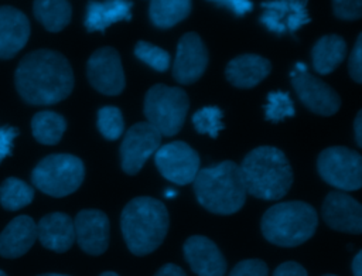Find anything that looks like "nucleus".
<instances>
[{
    "mask_svg": "<svg viewBox=\"0 0 362 276\" xmlns=\"http://www.w3.org/2000/svg\"><path fill=\"white\" fill-rule=\"evenodd\" d=\"M14 84L24 102L54 105L72 92L74 72L62 54L52 50H35L20 61Z\"/></svg>",
    "mask_w": 362,
    "mask_h": 276,
    "instance_id": "1",
    "label": "nucleus"
},
{
    "mask_svg": "<svg viewBox=\"0 0 362 276\" xmlns=\"http://www.w3.org/2000/svg\"><path fill=\"white\" fill-rule=\"evenodd\" d=\"M239 168L246 192L264 201L283 198L293 183L291 166L286 154L274 146L255 147Z\"/></svg>",
    "mask_w": 362,
    "mask_h": 276,
    "instance_id": "2",
    "label": "nucleus"
},
{
    "mask_svg": "<svg viewBox=\"0 0 362 276\" xmlns=\"http://www.w3.org/2000/svg\"><path fill=\"white\" fill-rule=\"evenodd\" d=\"M168 211L153 197H136L129 201L120 217L123 239L136 256L154 252L164 241L168 231Z\"/></svg>",
    "mask_w": 362,
    "mask_h": 276,
    "instance_id": "3",
    "label": "nucleus"
},
{
    "mask_svg": "<svg viewBox=\"0 0 362 276\" xmlns=\"http://www.w3.org/2000/svg\"><path fill=\"white\" fill-rule=\"evenodd\" d=\"M197 201L209 212L230 215L246 201V188L239 166L232 160L199 168L194 178Z\"/></svg>",
    "mask_w": 362,
    "mask_h": 276,
    "instance_id": "4",
    "label": "nucleus"
},
{
    "mask_svg": "<svg viewBox=\"0 0 362 276\" xmlns=\"http://www.w3.org/2000/svg\"><path fill=\"white\" fill-rule=\"evenodd\" d=\"M318 225L313 205L304 201H286L272 205L262 217L263 236L273 245L294 248L308 241Z\"/></svg>",
    "mask_w": 362,
    "mask_h": 276,
    "instance_id": "5",
    "label": "nucleus"
},
{
    "mask_svg": "<svg viewBox=\"0 0 362 276\" xmlns=\"http://www.w3.org/2000/svg\"><path fill=\"white\" fill-rule=\"evenodd\" d=\"M85 177L82 160L72 154H49L31 171L35 188L51 197H65L75 192Z\"/></svg>",
    "mask_w": 362,
    "mask_h": 276,
    "instance_id": "6",
    "label": "nucleus"
},
{
    "mask_svg": "<svg viewBox=\"0 0 362 276\" xmlns=\"http://www.w3.org/2000/svg\"><path fill=\"white\" fill-rule=\"evenodd\" d=\"M188 108L189 100L185 91L157 84L147 91L143 110L147 122L161 136H174L181 130Z\"/></svg>",
    "mask_w": 362,
    "mask_h": 276,
    "instance_id": "7",
    "label": "nucleus"
},
{
    "mask_svg": "<svg viewBox=\"0 0 362 276\" xmlns=\"http://www.w3.org/2000/svg\"><path fill=\"white\" fill-rule=\"evenodd\" d=\"M317 170L325 183L338 190L355 191L362 185V157L352 149H324L317 159Z\"/></svg>",
    "mask_w": 362,
    "mask_h": 276,
    "instance_id": "8",
    "label": "nucleus"
},
{
    "mask_svg": "<svg viewBox=\"0 0 362 276\" xmlns=\"http://www.w3.org/2000/svg\"><path fill=\"white\" fill-rule=\"evenodd\" d=\"M154 161L160 174L178 185L194 181L199 171V156L185 142H171L160 146L154 153Z\"/></svg>",
    "mask_w": 362,
    "mask_h": 276,
    "instance_id": "9",
    "label": "nucleus"
},
{
    "mask_svg": "<svg viewBox=\"0 0 362 276\" xmlns=\"http://www.w3.org/2000/svg\"><path fill=\"white\" fill-rule=\"evenodd\" d=\"M160 144L161 134L148 122H139L130 126L120 144L122 170L130 176L137 174Z\"/></svg>",
    "mask_w": 362,
    "mask_h": 276,
    "instance_id": "10",
    "label": "nucleus"
},
{
    "mask_svg": "<svg viewBox=\"0 0 362 276\" xmlns=\"http://www.w3.org/2000/svg\"><path fill=\"white\" fill-rule=\"evenodd\" d=\"M86 75L89 84L103 95H119L126 85L120 55L112 47L98 48L89 57Z\"/></svg>",
    "mask_w": 362,
    "mask_h": 276,
    "instance_id": "11",
    "label": "nucleus"
},
{
    "mask_svg": "<svg viewBox=\"0 0 362 276\" xmlns=\"http://www.w3.org/2000/svg\"><path fill=\"white\" fill-rule=\"evenodd\" d=\"M291 85L300 102L313 113L321 116H331L338 112L341 106L339 95L322 79L314 76L308 71L291 72Z\"/></svg>",
    "mask_w": 362,
    "mask_h": 276,
    "instance_id": "12",
    "label": "nucleus"
},
{
    "mask_svg": "<svg viewBox=\"0 0 362 276\" xmlns=\"http://www.w3.org/2000/svg\"><path fill=\"white\" fill-rule=\"evenodd\" d=\"M208 67V50L197 33L184 34L177 45L173 76L182 85L198 81Z\"/></svg>",
    "mask_w": 362,
    "mask_h": 276,
    "instance_id": "13",
    "label": "nucleus"
},
{
    "mask_svg": "<svg viewBox=\"0 0 362 276\" xmlns=\"http://www.w3.org/2000/svg\"><path fill=\"white\" fill-rule=\"evenodd\" d=\"M321 215L324 222L335 231L355 235L362 232V207L346 192H328L321 207Z\"/></svg>",
    "mask_w": 362,
    "mask_h": 276,
    "instance_id": "14",
    "label": "nucleus"
},
{
    "mask_svg": "<svg viewBox=\"0 0 362 276\" xmlns=\"http://www.w3.org/2000/svg\"><path fill=\"white\" fill-rule=\"evenodd\" d=\"M308 0H270L262 4L260 23L276 34L296 33L301 25L310 23L307 11Z\"/></svg>",
    "mask_w": 362,
    "mask_h": 276,
    "instance_id": "15",
    "label": "nucleus"
},
{
    "mask_svg": "<svg viewBox=\"0 0 362 276\" xmlns=\"http://www.w3.org/2000/svg\"><path fill=\"white\" fill-rule=\"evenodd\" d=\"M75 239L83 252L102 255L109 246V218L99 209H82L74 219Z\"/></svg>",
    "mask_w": 362,
    "mask_h": 276,
    "instance_id": "16",
    "label": "nucleus"
},
{
    "mask_svg": "<svg viewBox=\"0 0 362 276\" xmlns=\"http://www.w3.org/2000/svg\"><path fill=\"white\" fill-rule=\"evenodd\" d=\"M184 258L197 276H225L226 259L209 238L192 235L182 245Z\"/></svg>",
    "mask_w": 362,
    "mask_h": 276,
    "instance_id": "17",
    "label": "nucleus"
},
{
    "mask_svg": "<svg viewBox=\"0 0 362 276\" xmlns=\"http://www.w3.org/2000/svg\"><path fill=\"white\" fill-rule=\"evenodd\" d=\"M30 21L27 16L11 6L0 7V59L13 58L27 44Z\"/></svg>",
    "mask_w": 362,
    "mask_h": 276,
    "instance_id": "18",
    "label": "nucleus"
},
{
    "mask_svg": "<svg viewBox=\"0 0 362 276\" xmlns=\"http://www.w3.org/2000/svg\"><path fill=\"white\" fill-rule=\"evenodd\" d=\"M37 238L49 251L66 252L75 242L74 219L64 212H52L37 224Z\"/></svg>",
    "mask_w": 362,
    "mask_h": 276,
    "instance_id": "19",
    "label": "nucleus"
},
{
    "mask_svg": "<svg viewBox=\"0 0 362 276\" xmlns=\"http://www.w3.org/2000/svg\"><path fill=\"white\" fill-rule=\"evenodd\" d=\"M37 239V224L28 215L11 219L0 232V256L14 259L30 251Z\"/></svg>",
    "mask_w": 362,
    "mask_h": 276,
    "instance_id": "20",
    "label": "nucleus"
},
{
    "mask_svg": "<svg viewBox=\"0 0 362 276\" xmlns=\"http://www.w3.org/2000/svg\"><path fill=\"white\" fill-rule=\"evenodd\" d=\"M272 71V62L257 54H242L232 58L225 69L226 79L236 88L249 89L260 84Z\"/></svg>",
    "mask_w": 362,
    "mask_h": 276,
    "instance_id": "21",
    "label": "nucleus"
},
{
    "mask_svg": "<svg viewBox=\"0 0 362 276\" xmlns=\"http://www.w3.org/2000/svg\"><path fill=\"white\" fill-rule=\"evenodd\" d=\"M133 3L130 0H90L86 6L85 27L89 33L105 31L109 25L132 18Z\"/></svg>",
    "mask_w": 362,
    "mask_h": 276,
    "instance_id": "22",
    "label": "nucleus"
},
{
    "mask_svg": "<svg viewBox=\"0 0 362 276\" xmlns=\"http://www.w3.org/2000/svg\"><path fill=\"white\" fill-rule=\"evenodd\" d=\"M346 42L341 35H322L311 50L313 67L320 75L331 74L345 58Z\"/></svg>",
    "mask_w": 362,
    "mask_h": 276,
    "instance_id": "23",
    "label": "nucleus"
},
{
    "mask_svg": "<svg viewBox=\"0 0 362 276\" xmlns=\"http://www.w3.org/2000/svg\"><path fill=\"white\" fill-rule=\"evenodd\" d=\"M33 11L35 18L51 33L64 30L72 16V8L68 0H34Z\"/></svg>",
    "mask_w": 362,
    "mask_h": 276,
    "instance_id": "24",
    "label": "nucleus"
},
{
    "mask_svg": "<svg viewBox=\"0 0 362 276\" xmlns=\"http://www.w3.org/2000/svg\"><path fill=\"white\" fill-rule=\"evenodd\" d=\"M191 0H150L148 14L158 28H170L182 21L191 11Z\"/></svg>",
    "mask_w": 362,
    "mask_h": 276,
    "instance_id": "25",
    "label": "nucleus"
},
{
    "mask_svg": "<svg viewBox=\"0 0 362 276\" xmlns=\"http://www.w3.org/2000/svg\"><path fill=\"white\" fill-rule=\"evenodd\" d=\"M66 129V120L62 115L51 110H42L33 116L31 132L34 139L41 144H57Z\"/></svg>",
    "mask_w": 362,
    "mask_h": 276,
    "instance_id": "26",
    "label": "nucleus"
},
{
    "mask_svg": "<svg viewBox=\"0 0 362 276\" xmlns=\"http://www.w3.org/2000/svg\"><path fill=\"white\" fill-rule=\"evenodd\" d=\"M34 190L25 181L8 177L0 184V204L7 211H17L31 204Z\"/></svg>",
    "mask_w": 362,
    "mask_h": 276,
    "instance_id": "27",
    "label": "nucleus"
},
{
    "mask_svg": "<svg viewBox=\"0 0 362 276\" xmlns=\"http://www.w3.org/2000/svg\"><path fill=\"white\" fill-rule=\"evenodd\" d=\"M294 115L296 108L287 92L273 91L267 93V100L264 105V119L267 122L277 123Z\"/></svg>",
    "mask_w": 362,
    "mask_h": 276,
    "instance_id": "28",
    "label": "nucleus"
},
{
    "mask_svg": "<svg viewBox=\"0 0 362 276\" xmlns=\"http://www.w3.org/2000/svg\"><path fill=\"white\" fill-rule=\"evenodd\" d=\"M98 129L107 140H117L124 132V119L119 108L103 106L98 110Z\"/></svg>",
    "mask_w": 362,
    "mask_h": 276,
    "instance_id": "29",
    "label": "nucleus"
},
{
    "mask_svg": "<svg viewBox=\"0 0 362 276\" xmlns=\"http://www.w3.org/2000/svg\"><path fill=\"white\" fill-rule=\"evenodd\" d=\"M192 125L198 133L215 139L223 129L222 110L218 106H204L192 115Z\"/></svg>",
    "mask_w": 362,
    "mask_h": 276,
    "instance_id": "30",
    "label": "nucleus"
},
{
    "mask_svg": "<svg viewBox=\"0 0 362 276\" xmlns=\"http://www.w3.org/2000/svg\"><path fill=\"white\" fill-rule=\"evenodd\" d=\"M134 55L158 72H165L170 67V54L165 50L147 41H139L136 44Z\"/></svg>",
    "mask_w": 362,
    "mask_h": 276,
    "instance_id": "31",
    "label": "nucleus"
},
{
    "mask_svg": "<svg viewBox=\"0 0 362 276\" xmlns=\"http://www.w3.org/2000/svg\"><path fill=\"white\" fill-rule=\"evenodd\" d=\"M332 10L341 20H358L362 16V0H332Z\"/></svg>",
    "mask_w": 362,
    "mask_h": 276,
    "instance_id": "32",
    "label": "nucleus"
},
{
    "mask_svg": "<svg viewBox=\"0 0 362 276\" xmlns=\"http://www.w3.org/2000/svg\"><path fill=\"white\" fill-rule=\"evenodd\" d=\"M267 265L260 259H245L235 265L228 276H267Z\"/></svg>",
    "mask_w": 362,
    "mask_h": 276,
    "instance_id": "33",
    "label": "nucleus"
},
{
    "mask_svg": "<svg viewBox=\"0 0 362 276\" xmlns=\"http://www.w3.org/2000/svg\"><path fill=\"white\" fill-rule=\"evenodd\" d=\"M348 71L351 78L356 82H362V34L358 35L356 42L351 51L349 62H348Z\"/></svg>",
    "mask_w": 362,
    "mask_h": 276,
    "instance_id": "34",
    "label": "nucleus"
},
{
    "mask_svg": "<svg viewBox=\"0 0 362 276\" xmlns=\"http://www.w3.org/2000/svg\"><path fill=\"white\" fill-rule=\"evenodd\" d=\"M18 136V129L14 126L0 125V163L11 154L14 139Z\"/></svg>",
    "mask_w": 362,
    "mask_h": 276,
    "instance_id": "35",
    "label": "nucleus"
},
{
    "mask_svg": "<svg viewBox=\"0 0 362 276\" xmlns=\"http://www.w3.org/2000/svg\"><path fill=\"white\" fill-rule=\"evenodd\" d=\"M219 6L228 7L230 11H233L236 16H243L253 8V3L250 0H209Z\"/></svg>",
    "mask_w": 362,
    "mask_h": 276,
    "instance_id": "36",
    "label": "nucleus"
},
{
    "mask_svg": "<svg viewBox=\"0 0 362 276\" xmlns=\"http://www.w3.org/2000/svg\"><path fill=\"white\" fill-rule=\"evenodd\" d=\"M273 276H308V275H307V270L300 263L288 260L279 265L274 269Z\"/></svg>",
    "mask_w": 362,
    "mask_h": 276,
    "instance_id": "37",
    "label": "nucleus"
},
{
    "mask_svg": "<svg viewBox=\"0 0 362 276\" xmlns=\"http://www.w3.org/2000/svg\"><path fill=\"white\" fill-rule=\"evenodd\" d=\"M154 276H187V273L174 263H165L154 273Z\"/></svg>",
    "mask_w": 362,
    "mask_h": 276,
    "instance_id": "38",
    "label": "nucleus"
},
{
    "mask_svg": "<svg viewBox=\"0 0 362 276\" xmlns=\"http://www.w3.org/2000/svg\"><path fill=\"white\" fill-rule=\"evenodd\" d=\"M354 134H355V142H356L358 147H361L362 146V110H359L355 116Z\"/></svg>",
    "mask_w": 362,
    "mask_h": 276,
    "instance_id": "39",
    "label": "nucleus"
},
{
    "mask_svg": "<svg viewBox=\"0 0 362 276\" xmlns=\"http://www.w3.org/2000/svg\"><path fill=\"white\" fill-rule=\"evenodd\" d=\"M351 268H352L354 276H362V252L361 251L355 255Z\"/></svg>",
    "mask_w": 362,
    "mask_h": 276,
    "instance_id": "40",
    "label": "nucleus"
},
{
    "mask_svg": "<svg viewBox=\"0 0 362 276\" xmlns=\"http://www.w3.org/2000/svg\"><path fill=\"white\" fill-rule=\"evenodd\" d=\"M294 71H296V72H305V71H307V65L303 64V62H297Z\"/></svg>",
    "mask_w": 362,
    "mask_h": 276,
    "instance_id": "41",
    "label": "nucleus"
},
{
    "mask_svg": "<svg viewBox=\"0 0 362 276\" xmlns=\"http://www.w3.org/2000/svg\"><path fill=\"white\" fill-rule=\"evenodd\" d=\"M99 276H119L116 272H110V270H107V272H103V273H100Z\"/></svg>",
    "mask_w": 362,
    "mask_h": 276,
    "instance_id": "42",
    "label": "nucleus"
},
{
    "mask_svg": "<svg viewBox=\"0 0 362 276\" xmlns=\"http://www.w3.org/2000/svg\"><path fill=\"white\" fill-rule=\"evenodd\" d=\"M38 276H68V275H61V273H44V275H38Z\"/></svg>",
    "mask_w": 362,
    "mask_h": 276,
    "instance_id": "43",
    "label": "nucleus"
},
{
    "mask_svg": "<svg viewBox=\"0 0 362 276\" xmlns=\"http://www.w3.org/2000/svg\"><path fill=\"white\" fill-rule=\"evenodd\" d=\"M165 192H167V194H165V195H167V197H171V195H175V191H174V190H167V191H165Z\"/></svg>",
    "mask_w": 362,
    "mask_h": 276,
    "instance_id": "44",
    "label": "nucleus"
},
{
    "mask_svg": "<svg viewBox=\"0 0 362 276\" xmlns=\"http://www.w3.org/2000/svg\"><path fill=\"white\" fill-rule=\"evenodd\" d=\"M0 276H7V275H6L3 270H0Z\"/></svg>",
    "mask_w": 362,
    "mask_h": 276,
    "instance_id": "45",
    "label": "nucleus"
},
{
    "mask_svg": "<svg viewBox=\"0 0 362 276\" xmlns=\"http://www.w3.org/2000/svg\"><path fill=\"white\" fill-rule=\"evenodd\" d=\"M324 276H335V275H324Z\"/></svg>",
    "mask_w": 362,
    "mask_h": 276,
    "instance_id": "46",
    "label": "nucleus"
}]
</instances>
